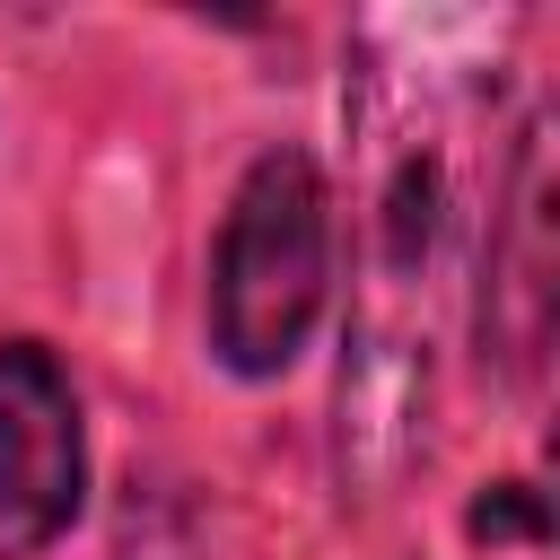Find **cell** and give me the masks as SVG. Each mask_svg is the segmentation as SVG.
Segmentation results:
<instances>
[{
  "instance_id": "6da1fadb",
  "label": "cell",
  "mask_w": 560,
  "mask_h": 560,
  "mask_svg": "<svg viewBox=\"0 0 560 560\" xmlns=\"http://www.w3.org/2000/svg\"><path fill=\"white\" fill-rule=\"evenodd\" d=\"M332 201L306 149H262L219 219L210 254V350L236 376H280L324 306Z\"/></svg>"
},
{
  "instance_id": "7a4b0ae2",
  "label": "cell",
  "mask_w": 560,
  "mask_h": 560,
  "mask_svg": "<svg viewBox=\"0 0 560 560\" xmlns=\"http://www.w3.org/2000/svg\"><path fill=\"white\" fill-rule=\"evenodd\" d=\"M79 394L44 341H0V560L44 551L79 516Z\"/></svg>"
},
{
  "instance_id": "3957f363",
  "label": "cell",
  "mask_w": 560,
  "mask_h": 560,
  "mask_svg": "<svg viewBox=\"0 0 560 560\" xmlns=\"http://www.w3.org/2000/svg\"><path fill=\"white\" fill-rule=\"evenodd\" d=\"M472 534H481V542H499V534H525V542H542V499H534L525 481H499L490 499H472Z\"/></svg>"
}]
</instances>
